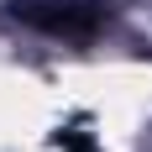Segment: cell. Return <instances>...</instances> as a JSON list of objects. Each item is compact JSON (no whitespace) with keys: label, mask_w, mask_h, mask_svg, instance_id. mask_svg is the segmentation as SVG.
I'll use <instances>...</instances> for the list:
<instances>
[{"label":"cell","mask_w":152,"mask_h":152,"mask_svg":"<svg viewBox=\"0 0 152 152\" xmlns=\"http://www.w3.org/2000/svg\"><path fill=\"white\" fill-rule=\"evenodd\" d=\"M16 16L47 37H94L100 31L94 0H26V5H16Z\"/></svg>","instance_id":"6da1fadb"}]
</instances>
